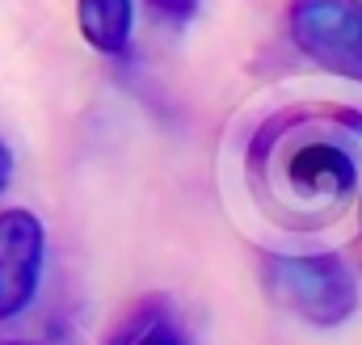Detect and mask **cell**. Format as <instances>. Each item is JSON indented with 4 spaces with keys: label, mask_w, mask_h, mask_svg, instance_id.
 <instances>
[{
    "label": "cell",
    "mask_w": 362,
    "mask_h": 345,
    "mask_svg": "<svg viewBox=\"0 0 362 345\" xmlns=\"http://www.w3.org/2000/svg\"><path fill=\"white\" fill-rule=\"evenodd\" d=\"M358 114H282L253 139L249 169L262 202L286 223H325L358 194Z\"/></svg>",
    "instance_id": "obj_1"
},
{
    "label": "cell",
    "mask_w": 362,
    "mask_h": 345,
    "mask_svg": "<svg viewBox=\"0 0 362 345\" xmlns=\"http://www.w3.org/2000/svg\"><path fill=\"white\" fill-rule=\"evenodd\" d=\"M266 291L291 316L333 329L354 316L358 282L337 253H274L266 257Z\"/></svg>",
    "instance_id": "obj_2"
},
{
    "label": "cell",
    "mask_w": 362,
    "mask_h": 345,
    "mask_svg": "<svg viewBox=\"0 0 362 345\" xmlns=\"http://www.w3.org/2000/svg\"><path fill=\"white\" fill-rule=\"evenodd\" d=\"M291 38L320 68L362 81V0H291Z\"/></svg>",
    "instance_id": "obj_3"
},
{
    "label": "cell",
    "mask_w": 362,
    "mask_h": 345,
    "mask_svg": "<svg viewBox=\"0 0 362 345\" xmlns=\"http://www.w3.org/2000/svg\"><path fill=\"white\" fill-rule=\"evenodd\" d=\"M42 253H47V232L38 215L4 211L0 215V320L17 316L34 299Z\"/></svg>",
    "instance_id": "obj_4"
},
{
    "label": "cell",
    "mask_w": 362,
    "mask_h": 345,
    "mask_svg": "<svg viewBox=\"0 0 362 345\" xmlns=\"http://www.w3.org/2000/svg\"><path fill=\"white\" fill-rule=\"evenodd\" d=\"M76 21H81V34L93 51L127 55L131 30H135L131 0H76Z\"/></svg>",
    "instance_id": "obj_5"
},
{
    "label": "cell",
    "mask_w": 362,
    "mask_h": 345,
    "mask_svg": "<svg viewBox=\"0 0 362 345\" xmlns=\"http://www.w3.org/2000/svg\"><path fill=\"white\" fill-rule=\"evenodd\" d=\"M110 345H185V333L160 299H148L122 320V329L114 333Z\"/></svg>",
    "instance_id": "obj_6"
},
{
    "label": "cell",
    "mask_w": 362,
    "mask_h": 345,
    "mask_svg": "<svg viewBox=\"0 0 362 345\" xmlns=\"http://www.w3.org/2000/svg\"><path fill=\"white\" fill-rule=\"evenodd\" d=\"M152 4H156L165 17H173V21H189V17L198 13V4H202V0H152Z\"/></svg>",
    "instance_id": "obj_7"
},
{
    "label": "cell",
    "mask_w": 362,
    "mask_h": 345,
    "mask_svg": "<svg viewBox=\"0 0 362 345\" xmlns=\"http://www.w3.org/2000/svg\"><path fill=\"white\" fill-rule=\"evenodd\" d=\"M8 177H13V152L0 144V194H4V185H8Z\"/></svg>",
    "instance_id": "obj_8"
},
{
    "label": "cell",
    "mask_w": 362,
    "mask_h": 345,
    "mask_svg": "<svg viewBox=\"0 0 362 345\" xmlns=\"http://www.w3.org/2000/svg\"><path fill=\"white\" fill-rule=\"evenodd\" d=\"M0 345H30V341H0Z\"/></svg>",
    "instance_id": "obj_9"
}]
</instances>
